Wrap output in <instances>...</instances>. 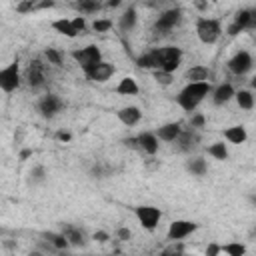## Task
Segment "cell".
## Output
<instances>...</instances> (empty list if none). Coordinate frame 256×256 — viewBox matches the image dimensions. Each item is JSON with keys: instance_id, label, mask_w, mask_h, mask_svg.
<instances>
[{"instance_id": "f6af8a7d", "label": "cell", "mask_w": 256, "mask_h": 256, "mask_svg": "<svg viewBox=\"0 0 256 256\" xmlns=\"http://www.w3.org/2000/svg\"><path fill=\"white\" fill-rule=\"evenodd\" d=\"M122 0H104V8H118Z\"/></svg>"}, {"instance_id": "3957f363", "label": "cell", "mask_w": 256, "mask_h": 256, "mask_svg": "<svg viewBox=\"0 0 256 256\" xmlns=\"http://www.w3.org/2000/svg\"><path fill=\"white\" fill-rule=\"evenodd\" d=\"M20 86H22V66H20V56H16L6 66L0 68V90L4 94H12Z\"/></svg>"}, {"instance_id": "7402d4cb", "label": "cell", "mask_w": 256, "mask_h": 256, "mask_svg": "<svg viewBox=\"0 0 256 256\" xmlns=\"http://www.w3.org/2000/svg\"><path fill=\"white\" fill-rule=\"evenodd\" d=\"M184 168H186V172H188L190 176H196V178H202V176L208 174V162H206V158H202V156H190V158L186 160Z\"/></svg>"}, {"instance_id": "b9f144b4", "label": "cell", "mask_w": 256, "mask_h": 256, "mask_svg": "<svg viewBox=\"0 0 256 256\" xmlns=\"http://www.w3.org/2000/svg\"><path fill=\"white\" fill-rule=\"evenodd\" d=\"M204 254H206V256H220V254H222V252H220V244H214V242L208 244L206 250H204Z\"/></svg>"}, {"instance_id": "cb8c5ba5", "label": "cell", "mask_w": 256, "mask_h": 256, "mask_svg": "<svg viewBox=\"0 0 256 256\" xmlns=\"http://www.w3.org/2000/svg\"><path fill=\"white\" fill-rule=\"evenodd\" d=\"M210 68L204 66V64H192L186 72H184V80L186 82H204V80H210Z\"/></svg>"}, {"instance_id": "ee69618b", "label": "cell", "mask_w": 256, "mask_h": 256, "mask_svg": "<svg viewBox=\"0 0 256 256\" xmlns=\"http://www.w3.org/2000/svg\"><path fill=\"white\" fill-rule=\"evenodd\" d=\"M92 238H94L96 242H102V244H104V242H108V240H110V234H108V232H104V230H96V232L92 234Z\"/></svg>"}, {"instance_id": "7dc6e473", "label": "cell", "mask_w": 256, "mask_h": 256, "mask_svg": "<svg viewBox=\"0 0 256 256\" xmlns=\"http://www.w3.org/2000/svg\"><path fill=\"white\" fill-rule=\"evenodd\" d=\"M28 156H32V150H22L20 152V160H26Z\"/></svg>"}, {"instance_id": "2e32d148", "label": "cell", "mask_w": 256, "mask_h": 256, "mask_svg": "<svg viewBox=\"0 0 256 256\" xmlns=\"http://www.w3.org/2000/svg\"><path fill=\"white\" fill-rule=\"evenodd\" d=\"M116 118L126 126V128H132V126H136L140 120H142V110L138 108V106H132V104H128V106H122V108H118V112H116Z\"/></svg>"}, {"instance_id": "c3c4849f", "label": "cell", "mask_w": 256, "mask_h": 256, "mask_svg": "<svg viewBox=\"0 0 256 256\" xmlns=\"http://www.w3.org/2000/svg\"><path fill=\"white\" fill-rule=\"evenodd\" d=\"M208 2H210V4H214V2H218V0H208Z\"/></svg>"}, {"instance_id": "52a82bcc", "label": "cell", "mask_w": 256, "mask_h": 256, "mask_svg": "<svg viewBox=\"0 0 256 256\" xmlns=\"http://www.w3.org/2000/svg\"><path fill=\"white\" fill-rule=\"evenodd\" d=\"M134 216L146 232H154L162 220V210L158 206H152V204H142V206L134 208Z\"/></svg>"}, {"instance_id": "d6986e66", "label": "cell", "mask_w": 256, "mask_h": 256, "mask_svg": "<svg viewBox=\"0 0 256 256\" xmlns=\"http://www.w3.org/2000/svg\"><path fill=\"white\" fill-rule=\"evenodd\" d=\"M222 136H224V142H228V144H244L246 140H248V130H246V126H242V124H234V126H228V128H224V132H222Z\"/></svg>"}, {"instance_id": "f35d334b", "label": "cell", "mask_w": 256, "mask_h": 256, "mask_svg": "<svg viewBox=\"0 0 256 256\" xmlns=\"http://www.w3.org/2000/svg\"><path fill=\"white\" fill-rule=\"evenodd\" d=\"M182 252H184L182 240H174V242H170V246H168V248H164V250H162V254H182Z\"/></svg>"}, {"instance_id": "7a4b0ae2", "label": "cell", "mask_w": 256, "mask_h": 256, "mask_svg": "<svg viewBox=\"0 0 256 256\" xmlns=\"http://www.w3.org/2000/svg\"><path fill=\"white\" fill-rule=\"evenodd\" d=\"M194 32H196V38H198L202 44L210 46V44H216V42L220 40V36H222L224 30H222L220 18L200 16V18H196V22H194Z\"/></svg>"}, {"instance_id": "4316f807", "label": "cell", "mask_w": 256, "mask_h": 256, "mask_svg": "<svg viewBox=\"0 0 256 256\" xmlns=\"http://www.w3.org/2000/svg\"><path fill=\"white\" fill-rule=\"evenodd\" d=\"M74 8H76L78 14H82V16L98 14V12L104 8V0H74Z\"/></svg>"}, {"instance_id": "60d3db41", "label": "cell", "mask_w": 256, "mask_h": 256, "mask_svg": "<svg viewBox=\"0 0 256 256\" xmlns=\"http://www.w3.org/2000/svg\"><path fill=\"white\" fill-rule=\"evenodd\" d=\"M90 176L92 178H104V176H108V168H104L102 164H94L90 170Z\"/></svg>"}, {"instance_id": "e575fe53", "label": "cell", "mask_w": 256, "mask_h": 256, "mask_svg": "<svg viewBox=\"0 0 256 256\" xmlns=\"http://www.w3.org/2000/svg\"><path fill=\"white\" fill-rule=\"evenodd\" d=\"M112 20L110 18H96L94 22H92V30L94 32H98V34H102V32H108V30H112Z\"/></svg>"}, {"instance_id": "7c38bea8", "label": "cell", "mask_w": 256, "mask_h": 256, "mask_svg": "<svg viewBox=\"0 0 256 256\" xmlns=\"http://www.w3.org/2000/svg\"><path fill=\"white\" fill-rule=\"evenodd\" d=\"M198 230V224L194 220H172L170 226H168V232H166V238L168 242H174V240H184L188 238L190 234H194Z\"/></svg>"}, {"instance_id": "83f0119b", "label": "cell", "mask_w": 256, "mask_h": 256, "mask_svg": "<svg viewBox=\"0 0 256 256\" xmlns=\"http://www.w3.org/2000/svg\"><path fill=\"white\" fill-rule=\"evenodd\" d=\"M114 92L120 94V96H136V94L140 92V86H138V82H136L132 76H124V78L116 84Z\"/></svg>"}, {"instance_id": "d590c367", "label": "cell", "mask_w": 256, "mask_h": 256, "mask_svg": "<svg viewBox=\"0 0 256 256\" xmlns=\"http://www.w3.org/2000/svg\"><path fill=\"white\" fill-rule=\"evenodd\" d=\"M44 58L48 60V64L52 66H62V54L56 48H46L44 50Z\"/></svg>"}, {"instance_id": "277c9868", "label": "cell", "mask_w": 256, "mask_h": 256, "mask_svg": "<svg viewBox=\"0 0 256 256\" xmlns=\"http://www.w3.org/2000/svg\"><path fill=\"white\" fill-rule=\"evenodd\" d=\"M182 18H184V10L178 8V6H172V8H166V10H160L158 18L154 20V34L158 36H166L170 34L174 28H178L182 24Z\"/></svg>"}, {"instance_id": "5b68a950", "label": "cell", "mask_w": 256, "mask_h": 256, "mask_svg": "<svg viewBox=\"0 0 256 256\" xmlns=\"http://www.w3.org/2000/svg\"><path fill=\"white\" fill-rule=\"evenodd\" d=\"M158 58H160V68L158 70H166V72H176L182 64L184 52L180 46L174 44H166V46H158Z\"/></svg>"}, {"instance_id": "d6a6232c", "label": "cell", "mask_w": 256, "mask_h": 256, "mask_svg": "<svg viewBox=\"0 0 256 256\" xmlns=\"http://www.w3.org/2000/svg\"><path fill=\"white\" fill-rule=\"evenodd\" d=\"M220 252L228 256H244L246 246L242 242H228V244H220Z\"/></svg>"}, {"instance_id": "e0dca14e", "label": "cell", "mask_w": 256, "mask_h": 256, "mask_svg": "<svg viewBox=\"0 0 256 256\" xmlns=\"http://www.w3.org/2000/svg\"><path fill=\"white\" fill-rule=\"evenodd\" d=\"M232 22H234L242 32L252 30V28L256 26V10H254V8H240V10L234 14Z\"/></svg>"}, {"instance_id": "8fae6325", "label": "cell", "mask_w": 256, "mask_h": 256, "mask_svg": "<svg viewBox=\"0 0 256 256\" xmlns=\"http://www.w3.org/2000/svg\"><path fill=\"white\" fill-rule=\"evenodd\" d=\"M84 76H86V80H90V82H96V84H102V82H108L114 74H116V66L112 64V62H108V60H100L98 64H94L92 68H88L86 72H82Z\"/></svg>"}, {"instance_id": "4dcf8cb0", "label": "cell", "mask_w": 256, "mask_h": 256, "mask_svg": "<svg viewBox=\"0 0 256 256\" xmlns=\"http://www.w3.org/2000/svg\"><path fill=\"white\" fill-rule=\"evenodd\" d=\"M50 28H52L54 32L66 36V38H76V36H78L76 30H74V26H72V22H70V18H58V20H54V22L50 24Z\"/></svg>"}, {"instance_id": "ba28073f", "label": "cell", "mask_w": 256, "mask_h": 256, "mask_svg": "<svg viewBox=\"0 0 256 256\" xmlns=\"http://www.w3.org/2000/svg\"><path fill=\"white\" fill-rule=\"evenodd\" d=\"M64 108H66L64 100H62L58 94H54V92H46V94L40 96V100L36 102V110H38V114H40L42 118H46V120L56 118Z\"/></svg>"}, {"instance_id": "ffe728a7", "label": "cell", "mask_w": 256, "mask_h": 256, "mask_svg": "<svg viewBox=\"0 0 256 256\" xmlns=\"http://www.w3.org/2000/svg\"><path fill=\"white\" fill-rule=\"evenodd\" d=\"M136 24H138V10H136V6H128L118 18V30L126 34V32H132L136 28Z\"/></svg>"}, {"instance_id": "6da1fadb", "label": "cell", "mask_w": 256, "mask_h": 256, "mask_svg": "<svg viewBox=\"0 0 256 256\" xmlns=\"http://www.w3.org/2000/svg\"><path fill=\"white\" fill-rule=\"evenodd\" d=\"M210 90H212L210 80H204V82H186V84L180 88V92L176 94V104H178L184 112L192 114V112L210 96Z\"/></svg>"}, {"instance_id": "1f68e13d", "label": "cell", "mask_w": 256, "mask_h": 256, "mask_svg": "<svg viewBox=\"0 0 256 256\" xmlns=\"http://www.w3.org/2000/svg\"><path fill=\"white\" fill-rule=\"evenodd\" d=\"M42 238H44L48 244H52L56 252H60V250H68V248H70V244H68V240L64 238L62 232H42Z\"/></svg>"}, {"instance_id": "74e56055", "label": "cell", "mask_w": 256, "mask_h": 256, "mask_svg": "<svg viewBox=\"0 0 256 256\" xmlns=\"http://www.w3.org/2000/svg\"><path fill=\"white\" fill-rule=\"evenodd\" d=\"M204 124H206V116L194 110V112L190 114V128H194V130H200V128H204Z\"/></svg>"}, {"instance_id": "ab89813d", "label": "cell", "mask_w": 256, "mask_h": 256, "mask_svg": "<svg viewBox=\"0 0 256 256\" xmlns=\"http://www.w3.org/2000/svg\"><path fill=\"white\" fill-rule=\"evenodd\" d=\"M116 238L120 242H128L132 238V230L128 226H120V228H116Z\"/></svg>"}, {"instance_id": "484cf974", "label": "cell", "mask_w": 256, "mask_h": 256, "mask_svg": "<svg viewBox=\"0 0 256 256\" xmlns=\"http://www.w3.org/2000/svg\"><path fill=\"white\" fill-rule=\"evenodd\" d=\"M206 154H208L210 158L218 160V162H226V160L230 158L228 142H224V140H216V142H212V144L206 148Z\"/></svg>"}, {"instance_id": "bcb514c9", "label": "cell", "mask_w": 256, "mask_h": 256, "mask_svg": "<svg viewBox=\"0 0 256 256\" xmlns=\"http://www.w3.org/2000/svg\"><path fill=\"white\" fill-rule=\"evenodd\" d=\"M208 4H210L208 0H194V6H196L198 10H206V8H208Z\"/></svg>"}, {"instance_id": "f546056e", "label": "cell", "mask_w": 256, "mask_h": 256, "mask_svg": "<svg viewBox=\"0 0 256 256\" xmlns=\"http://www.w3.org/2000/svg\"><path fill=\"white\" fill-rule=\"evenodd\" d=\"M46 180H48V170H46L44 164H34V166L28 170L26 182H28L30 186H42Z\"/></svg>"}, {"instance_id": "44dd1931", "label": "cell", "mask_w": 256, "mask_h": 256, "mask_svg": "<svg viewBox=\"0 0 256 256\" xmlns=\"http://www.w3.org/2000/svg\"><path fill=\"white\" fill-rule=\"evenodd\" d=\"M136 66L144 70H158L160 68V58H158V48H150L136 56Z\"/></svg>"}, {"instance_id": "8d00e7d4", "label": "cell", "mask_w": 256, "mask_h": 256, "mask_svg": "<svg viewBox=\"0 0 256 256\" xmlns=\"http://www.w3.org/2000/svg\"><path fill=\"white\" fill-rule=\"evenodd\" d=\"M70 22H72V26H74V30H76V34L80 36V34H84L86 32V28H88V24H86V16H82V14H78V16H74V18H70Z\"/></svg>"}, {"instance_id": "5bb4252c", "label": "cell", "mask_w": 256, "mask_h": 256, "mask_svg": "<svg viewBox=\"0 0 256 256\" xmlns=\"http://www.w3.org/2000/svg\"><path fill=\"white\" fill-rule=\"evenodd\" d=\"M198 142H200V136H198V130H194V128H182V132L174 140L176 150L178 152H184V154L192 152L198 146Z\"/></svg>"}, {"instance_id": "ac0fdd59", "label": "cell", "mask_w": 256, "mask_h": 256, "mask_svg": "<svg viewBox=\"0 0 256 256\" xmlns=\"http://www.w3.org/2000/svg\"><path fill=\"white\" fill-rule=\"evenodd\" d=\"M154 132H156V136H158L160 142L172 144V142L178 138V134L182 132V124H180V122H164V124H160Z\"/></svg>"}, {"instance_id": "9c48e42d", "label": "cell", "mask_w": 256, "mask_h": 256, "mask_svg": "<svg viewBox=\"0 0 256 256\" xmlns=\"http://www.w3.org/2000/svg\"><path fill=\"white\" fill-rule=\"evenodd\" d=\"M22 82H26V86L32 90H40L46 84V68L40 58L28 62V68L22 72Z\"/></svg>"}, {"instance_id": "f1b7e54d", "label": "cell", "mask_w": 256, "mask_h": 256, "mask_svg": "<svg viewBox=\"0 0 256 256\" xmlns=\"http://www.w3.org/2000/svg\"><path fill=\"white\" fill-rule=\"evenodd\" d=\"M234 100H236L238 108H240V110H246V112L252 110L254 104H256L254 92H252L250 88H240V90H236V92H234Z\"/></svg>"}, {"instance_id": "836d02e7", "label": "cell", "mask_w": 256, "mask_h": 256, "mask_svg": "<svg viewBox=\"0 0 256 256\" xmlns=\"http://www.w3.org/2000/svg\"><path fill=\"white\" fill-rule=\"evenodd\" d=\"M154 74V80L158 86H170L174 82V74L172 72H166V70H152Z\"/></svg>"}, {"instance_id": "603a6c76", "label": "cell", "mask_w": 256, "mask_h": 256, "mask_svg": "<svg viewBox=\"0 0 256 256\" xmlns=\"http://www.w3.org/2000/svg\"><path fill=\"white\" fill-rule=\"evenodd\" d=\"M52 6H54V0H20L16 4V12L18 14H30V12L52 8Z\"/></svg>"}, {"instance_id": "d4e9b609", "label": "cell", "mask_w": 256, "mask_h": 256, "mask_svg": "<svg viewBox=\"0 0 256 256\" xmlns=\"http://www.w3.org/2000/svg\"><path fill=\"white\" fill-rule=\"evenodd\" d=\"M60 232L64 234V238L68 240L70 246H84L86 244V238H84V232L72 224H62Z\"/></svg>"}, {"instance_id": "4fadbf2b", "label": "cell", "mask_w": 256, "mask_h": 256, "mask_svg": "<svg viewBox=\"0 0 256 256\" xmlns=\"http://www.w3.org/2000/svg\"><path fill=\"white\" fill-rule=\"evenodd\" d=\"M136 148L142 152V154H148V156H156L158 150H160V140L156 136V132L152 130H142L136 134Z\"/></svg>"}, {"instance_id": "30bf717a", "label": "cell", "mask_w": 256, "mask_h": 256, "mask_svg": "<svg viewBox=\"0 0 256 256\" xmlns=\"http://www.w3.org/2000/svg\"><path fill=\"white\" fill-rule=\"evenodd\" d=\"M226 66L234 76H246L254 68V56L248 50H238L228 58Z\"/></svg>"}, {"instance_id": "8992f818", "label": "cell", "mask_w": 256, "mask_h": 256, "mask_svg": "<svg viewBox=\"0 0 256 256\" xmlns=\"http://www.w3.org/2000/svg\"><path fill=\"white\" fill-rule=\"evenodd\" d=\"M70 56H72V60L76 62V66H78L82 72H86L88 68H92L94 64H98V62L102 60V50H100L96 44H88V46H84V48L72 50Z\"/></svg>"}, {"instance_id": "9a60e30c", "label": "cell", "mask_w": 256, "mask_h": 256, "mask_svg": "<svg viewBox=\"0 0 256 256\" xmlns=\"http://www.w3.org/2000/svg\"><path fill=\"white\" fill-rule=\"evenodd\" d=\"M234 92H236V88H234L230 82H220L218 86H212V90H210L212 104H214V106H224V104H228V102L234 98Z\"/></svg>"}, {"instance_id": "7bdbcfd3", "label": "cell", "mask_w": 256, "mask_h": 256, "mask_svg": "<svg viewBox=\"0 0 256 256\" xmlns=\"http://www.w3.org/2000/svg\"><path fill=\"white\" fill-rule=\"evenodd\" d=\"M54 138H56L58 142H70V140H72V134H70L68 130H58V132L54 134Z\"/></svg>"}]
</instances>
